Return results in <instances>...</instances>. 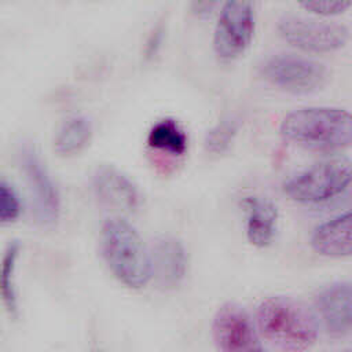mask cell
<instances>
[{
	"label": "cell",
	"mask_w": 352,
	"mask_h": 352,
	"mask_svg": "<svg viewBox=\"0 0 352 352\" xmlns=\"http://www.w3.org/2000/svg\"><path fill=\"white\" fill-rule=\"evenodd\" d=\"M98 199L121 212H135L142 205V194L133 180L113 165L99 166L92 177Z\"/></svg>",
	"instance_id": "8fae6325"
},
{
	"label": "cell",
	"mask_w": 352,
	"mask_h": 352,
	"mask_svg": "<svg viewBox=\"0 0 352 352\" xmlns=\"http://www.w3.org/2000/svg\"><path fill=\"white\" fill-rule=\"evenodd\" d=\"M21 214V201L10 183L0 179V223L15 221Z\"/></svg>",
	"instance_id": "d6986e66"
},
{
	"label": "cell",
	"mask_w": 352,
	"mask_h": 352,
	"mask_svg": "<svg viewBox=\"0 0 352 352\" xmlns=\"http://www.w3.org/2000/svg\"><path fill=\"white\" fill-rule=\"evenodd\" d=\"M311 246L324 257H349L352 252L351 212L346 210L319 224L311 235Z\"/></svg>",
	"instance_id": "4fadbf2b"
},
{
	"label": "cell",
	"mask_w": 352,
	"mask_h": 352,
	"mask_svg": "<svg viewBox=\"0 0 352 352\" xmlns=\"http://www.w3.org/2000/svg\"><path fill=\"white\" fill-rule=\"evenodd\" d=\"M258 70L267 82L290 94L316 92L329 81V70L323 63L293 54L268 56Z\"/></svg>",
	"instance_id": "5b68a950"
},
{
	"label": "cell",
	"mask_w": 352,
	"mask_h": 352,
	"mask_svg": "<svg viewBox=\"0 0 352 352\" xmlns=\"http://www.w3.org/2000/svg\"><path fill=\"white\" fill-rule=\"evenodd\" d=\"M246 212L248 241L260 249L270 246L278 230V209L272 201L258 195H249L243 199Z\"/></svg>",
	"instance_id": "5bb4252c"
},
{
	"label": "cell",
	"mask_w": 352,
	"mask_h": 352,
	"mask_svg": "<svg viewBox=\"0 0 352 352\" xmlns=\"http://www.w3.org/2000/svg\"><path fill=\"white\" fill-rule=\"evenodd\" d=\"M21 248L16 242L11 243L0 261V298L6 309L15 315L18 312V296L15 289V268Z\"/></svg>",
	"instance_id": "e0dca14e"
},
{
	"label": "cell",
	"mask_w": 352,
	"mask_h": 352,
	"mask_svg": "<svg viewBox=\"0 0 352 352\" xmlns=\"http://www.w3.org/2000/svg\"><path fill=\"white\" fill-rule=\"evenodd\" d=\"M351 175L348 160H323L285 180L283 192L301 205L326 204L349 188Z\"/></svg>",
	"instance_id": "277c9868"
},
{
	"label": "cell",
	"mask_w": 352,
	"mask_h": 352,
	"mask_svg": "<svg viewBox=\"0 0 352 352\" xmlns=\"http://www.w3.org/2000/svg\"><path fill=\"white\" fill-rule=\"evenodd\" d=\"M103 258L114 278L129 289L144 287L150 278V253L136 228L124 219L103 223L100 231Z\"/></svg>",
	"instance_id": "3957f363"
},
{
	"label": "cell",
	"mask_w": 352,
	"mask_h": 352,
	"mask_svg": "<svg viewBox=\"0 0 352 352\" xmlns=\"http://www.w3.org/2000/svg\"><path fill=\"white\" fill-rule=\"evenodd\" d=\"M278 33L289 45L312 54L341 50L349 40V29L341 23L285 15L278 22Z\"/></svg>",
	"instance_id": "52a82bcc"
},
{
	"label": "cell",
	"mask_w": 352,
	"mask_h": 352,
	"mask_svg": "<svg viewBox=\"0 0 352 352\" xmlns=\"http://www.w3.org/2000/svg\"><path fill=\"white\" fill-rule=\"evenodd\" d=\"M256 327L260 337L290 351L311 348L319 331L314 311L301 301L285 296L268 297L258 304Z\"/></svg>",
	"instance_id": "7a4b0ae2"
},
{
	"label": "cell",
	"mask_w": 352,
	"mask_h": 352,
	"mask_svg": "<svg viewBox=\"0 0 352 352\" xmlns=\"http://www.w3.org/2000/svg\"><path fill=\"white\" fill-rule=\"evenodd\" d=\"M92 125L81 116L66 120L54 139V150L60 157H72L81 153L91 142Z\"/></svg>",
	"instance_id": "9a60e30c"
},
{
	"label": "cell",
	"mask_w": 352,
	"mask_h": 352,
	"mask_svg": "<svg viewBox=\"0 0 352 352\" xmlns=\"http://www.w3.org/2000/svg\"><path fill=\"white\" fill-rule=\"evenodd\" d=\"M297 1L304 10L320 16L340 15L345 12L352 4V0H297Z\"/></svg>",
	"instance_id": "ffe728a7"
},
{
	"label": "cell",
	"mask_w": 352,
	"mask_h": 352,
	"mask_svg": "<svg viewBox=\"0 0 352 352\" xmlns=\"http://www.w3.org/2000/svg\"><path fill=\"white\" fill-rule=\"evenodd\" d=\"M150 253L151 278L162 289H173L182 283L187 271V253L183 243L175 236L157 238Z\"/></svg>",
	"instance_id": "7c38bea8"
},
{
	"label": "cell",
	"mask_w": 352,
	"mask_h": 352,
	"mask_svg": "<svg viewBox=\"0 0 352 352\" xmlns=\"http://www.w3.org/2000/svg\"><path fill=\"white\" fill-rule=\"evenodd\" d=\"M219 0H192L191 11L199 18H206L216 8Z\"/></svg>",
	"instance_id": "44dd1931"
},
{
	"label": "cell",
	"mask_w": 352,
	"mask_h": 352,
	"mask_svg": "<svg viewBox=\"0 0 352 352\" xmlns=\"http://www.w3.org/2000/svg\"><path fill=\"white\" fill-rule=\"evenodd\" d=\"M279 133L285 142L305 150L340 151L351 144L352 118L341 107H301L285 116Z\"/></svg>",
	"instance_id": "6da1fadb"
},
{
	"label": "cell",
	"mask_w": 352,
	"mask_h": 352,
	"mask_svg": "<svg viewBox=\"0 0 352 352\" xmlns=\"http://www.w3.org/2000/svg\"><path fill=\"white\" fill-rule=\"evenodd\" d=\"M22 168L37 223L45 227L54 226L59 219L60 198L45 164L33 148H26L22 153Z\"/></svg>",
	"instance_id": "9c48e42d"
},
{
	"label": "cell",
	"mask_w": 352,
	"mask_h": 352,
	"mask_svg": "<svg viewBox=\"0 0 352 352\" xmlns=\"http://www.w3.org/2000/svg\"><path fill=\"white\" fill-rule=\"evenodd\" d=\"M147 143L151 148L182 155L187 150V135L175 120L165 118L151 126Z\"/></svg>",
	"instance_id": "2e32d148"
},
{
	"label": "cell",
	"mask_w": 352,
	"mask_h": 352,
	"mask_svg": "<svg viewBox=\"0 0 352 352\" xmlns=\"http://www.w3.org/2000/svg\"><path fill=\"white\" fill-rule=\"evenodd\" d=\"M212 337L216 346L224 352H257L263 349L256 323L248 311L226 302L216 311L212 320Z\"/></svg>",
	"instance_id": "ba28073f"
},
{
	"label": "cell",
	"mask_w": 352,
	"mask_h": 352,
	"mask_svg": "<svg viewBox=\"0 0 352 352\" xmlns=\"http://www.w3.org/2000/svg\"><path fill=\"white\" fill-rule=\"evenodd\" d=\"M315 316L326 333L344 338L352 330V287L349 280H340L322 287L314 298Z\"/></svg>",
	"instance_id": "30bf717a"
},
{
	"label": "cell",
	"mask_w": 352,
	"mask_h": 352,
	"mask_svg": "<svg viewBox=\"0 0 352 352\" xmlns=\"http://www.w3.org/2000/svg\"><path fill=\"white\" fill-rule=\"evenodd\" d=\"M256 29L252 0H226L213 32V51L221 62L241 58L249 48Z\"/></svg>",
	"instance_id": "8992f818"
},
{
	"label": "cell",
	"mask_w": 352,
	"mask_h": 352,
	"mask_svg": "<svg viewBox=\"0 0 352 352\" xmlns=\"http://www.w3.org/2000/svg\"><path fill=\"white\" fill-rule=\"evenodd\" d=\"M239 129V122L234 117H227L219 121L213 128H210L204 140V147L206 153L212 155H220L226 153L232 144Z\"/></svg>",
	"instance_id": "ac0fdd59"
}]
</instances>
